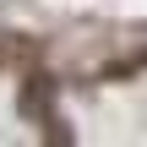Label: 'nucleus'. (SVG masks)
<instances>
[{
	"mask_svg": "<svg viewBox=\"0 0 147 147\" xmlns=\"http://www.w3.org/2000/svg\"><path fill=\"white\" fill-rule=\"evenodd\" d=\"M22 109H33V115L49 109V76H27V87H22Z\"/></svg>",
	"mask_w": 147,
	"mask_h": 147,
	"instance_id": "f03ea898",
	"label": "nucleus"
},
{
	"mask_svg": "<svg viewBox=\"0 0 147 147\" xmlns=\"http://www.w3.org/2000/svg\"><path fill=\"white\" fill-rule=\"evenodd\" d=\"M33 60H38V44L22 38V33H5V44H0V65H33Z\"/></svg>",
	"mask_w": 147,
	"mask_h": 147,
	"instance_id": "f257e3e1",
	"label": "nucleus"
}]
</instances>
